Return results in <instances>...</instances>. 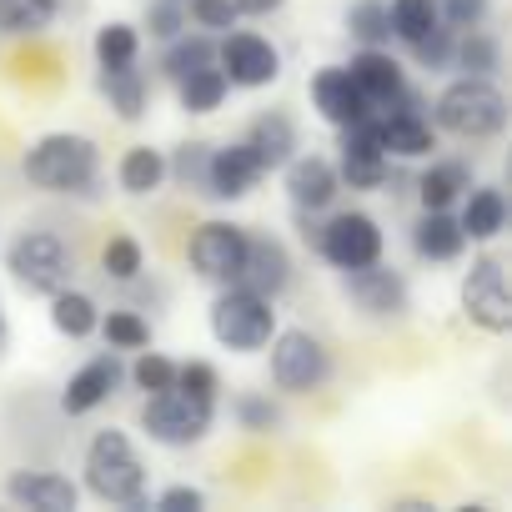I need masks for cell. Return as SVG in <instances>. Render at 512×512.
<instances>
[{"mask_svg":"<svg viewBox=\"0 0 512 512\" xmlns=\"http://www.w3.org/2000/svg\"><path fill=\"white\" fill-rule=\"evenodd\" d=\"M26 176H31V186H41V191H61V196H91V191H96V176H101L96 141H86V136H71V131L41 136V141L26 151Z\"/></svg>","mask_w":512,"mask_h":512,"instance_id":"obj_1","label":"cell"},{"mask_svg":"<svg viewBox=\"0 0 512 512\" xmlns=\"http://www.w3.org/2000/svg\"><path fill=\"white\" fill-rule=\"evenodd\" d=\"M437 126L462 141H487L507 126V96L492 86V76H462L437 96Z\"/></svg>","mask_w":512,"mask_h":512,"instance_id":"obj_2","label":"cell"},{"mask_svg":"<svg viewBox=\"0 0 512 512\" xmlns=\"http://www.w3.org/2000/svg\"><path fill=\"white\" fill-rule=\"evenodd\" d=\"M86 487L101 497V502H126V507H141V487H146V462L136 457L131 437L106 427L91 437L86 447Z\"/></svg>","mask_w":512,"mask_h":512,"instance_id":"obj_3","label":"cell"},{"mask_svg":"<svg viewBox=\"0 0 512 512\" xmlns=\"http://www.w3.org/2000/svg\"><path fill=\"white\" fill-rule=\"evenodd\" d=\"M211 332L231 352H262L272 342V332H277L272 297H256V292L231 282V292H221L216 307H211Z\"/></svg>","mask_w":512,"mask_h":512,"instance_id":"obj_4","label":"cell"},{"mask_svg":"<svg viewBox=\"0 0 512 512\" xmlns=\"http://www.w3.org/2000/svg\"><path fill=\"white\" fill-rule=\"evenodd\" d=\"M211 417H216V402L211 397H191L181 387H166V392H151V402L141 407V427L166 442V447H191L211 432Z\"/></svg>","mask_w":512,"mask_h":512,"instance_id":"obj_5","label":"cell"},{"mask_svg":"<svg viewBox=\"0 0 512 512\" xmlns=\"http://www.w3.org/2000/svg\"><path fill=\"white\" fill-rule=\"evenodd\" d=\"M6 272H11L26 292L51 297V292H61L66 277H71V251H66V241H61L56 231H26V236H16L11 251H6Z\"/></svg>","mask_w":512,"mask_h":512,"instance_id":"obj_6","label":"cell"},{"mask_svg":"<svg viewBox=\"0 0 512 512\" xmlns=\"http://www.w3.org/2000/svg\"><path fill=\"white\" fill-rule=\"evenodd\" d=\"M332 377V357L312 332H282L272 342V382L282 392H317Z\"/></svg>","mask_w":512,"mask_h":512,"instance_id":"obj_7","label":"cell"},{"mask_svg":"<svg viewBox=\"0 0 512 512\" xmlns=\"http://www.w3.org/2000/svg\"><path fill=\"white\" fill-rule=\"evenodd\" d=\"M462 312L472 327L482 332H507L512 327V302H507V272L497 256H482V262H472L467 282H462Z\"/></svg>","mask_w":512,"mask_h":512,"instance_id":"obj_8","label":"cell"},{"mask_svg":"<svg viewBox=\"0 0 512 512\" xmlns=\"http://www.w3.org/2000/svg\"><path fill=\"white\" fill-rule=\"evenodd\" d=\"M317 246L337 272H352V267H367L382 256V226L362 211H342L327 221V231H317Z\"/></svg>","mask_w":512,"mask_h":512,"instance_id":"obj_9","label":"cell"},{"mask_svg":"<svg viewBox=\"0 0 512 512\" xmlns=\"http://www.w3.org/2000/svg\"><path fill=\"white\" fill-rule=\"evenodd\" d=\"M216 66L226 76V86H272L282 76V56L272 51V41L251 36V31H236L216 46Z\"/></svg>","mask_w":512,"mask_h":512,"instance_id":"obj_10","label":"cell"},{"mask_svg":"<svg viewBox=\"0 0 512 512\" xmlns=\"http://www.w3.org/2000/svg\"><path fill=\"white\" fill-rule=\"evenodd\" d=\"M191 267L206 277V282H236L241 272V256H246V231L231 226V221H206L196 236H191Z\"/></svg>","mask_w":512,"mask_h":512,"instance_id":"obj_11","label":"cell"},{"mask_svg":"<svg viewBox=\"0 0 512 512\" xmlns=\"http://www.w3.org/2000/svg\"><path fill=\"white\" fill-rule=\"evenodd\" d=\"M292 282V256L282 241L272 236H246V256H241V272H236V287L256 292V297H282Z\"/></svg>","mask_w":512,"mask_h":512,"instance_id":"obj_12","label":"cell"},{"mask_svg":"<svg viewBox=\"0 0 512 512\" xmlns=\"http://www.w3.org/2000/svg\"><path fill=\"white\" fill-rule=\"evenodd\" d=\"M337 181H347L352 191H372L387 181V151L372 131V116L357 121V126H342V171Z\"/></svg>","mask_w":512,"mask_h":512,"instance_id":"obj_13","label":"cell"},{"mask_svg":"<svg viewBox=\"0 0 512 512\" xmlns=\"http://www.w3.org/2000/svg\"><path fill=\"white\" fill-rule=\"evenodd\" d=\"M347 76L357 81V91L367 96V106H372V116L377 111H392V106H402L407 101V86H402V66L382 51V46H367V51H357L352 56V66H347Z\"/></svg>","mask_w":512,"mask_h":512,"instance_id":"obj_14","label":"cell"},{"mask_svg":"<svg viewBox=\"0 0 512 512\" xmlns=\"http://www.w3.org/2000/svg\"><path fill=\"white\" fill-rule=\"evenodd\" d=\"M372 131H377V141H382V151L387 156H427L432 151V126L422 121V111H417V101L407 96L402 106H392V111H377L372 116Z\"/></svg>","mask_w":512,"mask_h":512,"instance_id":"obj_15","label":"cell"},{"mask_svg":"<svg viewBox=\"0 0 512 512\" xmlns=\"http://www.w3.org/2000/svg\"><path fill=\"white\" fill-rule=\"evenodd\" d=\"M347 297H352L362 312H372V317H402V312H407V282H402L397 272L377 267V262L347 272Z\"/></svg>","mask_w":512,"mask_h":512,"instance_id":"obj_16","label":"cell"},{"mask_svg":"<svg viewBox=\"0 0 512 512\" xmlns=\"http://www.w3.org/2000/svg\"><path fill=\"white\" fill-rule=\"evenodd\" d=\"M262 176H267V171H262V161L251 156L246 141H241V146H221V151H211V161H206V196L236 201V196H246Z\"/></svg>","mask_w":512,"mask_h":512,"instance_id":"obj_17","label":"cell"},{"mask_svg":"<svg viewBox=\"0 0 512 512\" xmlns=\"http://www.w3.org/2000/svg\"><path fill=\"white\" fill-rule=\"evenodd\" d=\"M312 101H317V111H322L332 126H357V121L372 116V106H367V96L357 91V81L347 76V66L322 71V76L312 81Z\"/></svg>","mask_w":512,"mask_h":512,"instance_id":"obj_18","label":"cell"},{"mask_svg":"<svg viewBox=\"0 0 512 512\" xmlns=\"http://www.w3.org/2000/svg\"><path fill=\"white\" fill-rule=\"evenodd\" d=\"M116 382H121V362H116V352H111V357H91V362L66 382L61 407H66L71 417H86V412H96V407L116 392Z\"/></svg>","mask_w":512,"mask_h":512,"instance_id":"obj_19","label":"cell"},{"mask_svg":"<svg viewBox=\"0 0 512 512\" xmlns=\"http://www.w3.org/2000/svg\"><path fill=\"white\" fill-rule=\"evenodd\" d=\"M6 492H11V502H21V507H41V512H71L76 507V482L71 477H61V472H11L6 477Z\"/></svg>","mask_w":512,"mask_h":512,"instance_id":"obj_20","label":"cell"},{"mask_svg":"<svg viewBox=\"0 0 512 512\" xmlns=\"http://www.w3.org/2000/svg\"><path fill=\"white\" fill-rule=\"evenodd\" d=\"M287 191H292L297 211H322L337 196V166L322 156H297V161H287Z\"/></svg>","mask_w":512,"mask_h":512,"instance_id":"obj_21","label":"cell"},{"mask_svg":"<svg viewBox=\"0 0 512 512\" xmlns=\"http://www.w3.org/2000/svg\"><path fill=\"white\" fill-rule=\"evenodd\" d=\"M246 146H251V156L262 161V171H272V166H287L292 161V151H297V126L287 121V116H256L251 121V131H246Z\"/></svg>","mask_w":512,"mask_h":512,"instance_id":"obj_22","label":"cell"},{"mask_svg":"<svg viewBox=\"0 0 512 512\" xmlns=\"http://www.w3.org/2000/svg\"><path fill=\"white\" fill-rule=\"evenodd\" d=\"M412 246H417L422 262H457L462 246H467V236H462V226H457L447 211H427V216L417 221V231H412Z\"/></svg>","mask_w":512,"mask_h":512,"instance_id":"obj_23","label":"cell"},{"mask_svg":"<svg viewBox=\"0 0 512 512\" xmlns=\"http://www.w3.org/2000/svg\"><path fill=\"white\" fill-rule=\"evenodd\" d=\"M462 196H467L462 221H457L462 236H467V241H492V236L507 226V201H502V191H497V186H477V191L467 186Z\"/></svg>","mask_w":512,"mask_h":512,"instance_id":"obj_24","label":"cell"},{"mask_svg":"<svg viewBox=\"0 0 512 512\" xmlns=\"http://www.w3.org/2000/svg\"><path fill=\"white\" fill-rule=\"evenodd\" d=\"M101 91L111 96V111H121V121H141L146 116V76L136 71V61L101 66Z\"/></svg>","mask_w":512,"mask_h":512,"instance_id":"obj_25","label":"cell"},{"mask_svg":"<svg viewBox=\"0 0 512 512\" xmlns=\"http://www.w3.org/2000/svg\"><path fill=\"white\" fill-rule=\"evenodd\" d=\"M467 186H472V171H467L462 161H437V166L417 181V191H422V206H427V211H447Z\"/></svg>","mask_w":512,"mask_h":512,"instance_id":"obj_26","label":"cell"},{"mask_svg":"<svg viewBox=\"0 0 512 512\" xmlns=\"http://www.w3.org/2000/svg\"><path fill=\"white\" fill-rule=\"evenodd\" d=\"M121 191H131V196H151L161 181H166V156L161 151H151V146H131L126 156H121Z\"/></svg>","mask_w":512,"mask_h":512,"instance_id":"obj_27","label":"cell"},{"mask_svg":"<svg viewBox=\"0 0 512 512\" xmlns=\"http://www.w3.org/2000/svg\"><path fill=\"white\" fill-rule=\"evenodd\" d=\"M51 322H56L61 337H91L101 312H96V302L86 292H66L61 287V292H51Z\"/></svg>","mask_w":512,"mask_h":512,"instance_id":"obj_28","label":"cell"},{"mask_svg":"<svg viewBox=\"0 0 512 512\" xmlns=\"http://www.w3.org/2000/svg\"><path fill=\"white\" fill-rule=\"evenodd\" d=\"M176 91H181V106H186L191 116H206V111H216V106L226 101V76H221V66L211 61V66H201V71L181 76V81H176Z\"/></svg>","mask_w":512,"mask_h":512,"instance_id":"obj_29","label":"cell"},{"mask_svg":"<svg viewBox=\"0 0 512 512\" xmlns=\"http://www.w3.org/2000/svg\"><path fill=\"white\" fill-rule=\"evenodd\" d=\"M61 0H0V31L11 36H36L56 21Z\"/></svg>","mask_w":512,"mask_h":512,"instance_id":"obj_30","label":"cell"},{"mask_svg":"<svg viewBox=\"0 0 512 512\" xmlns=\"http://www.w3.org/2000/svg\"><path fill=\"white\" fill-rule=\"evenodd\" d=\"M211 61H216L211 36H171V51H166L161 71H166L171 81H181V76H191V71H201V66H211Z\"/></svg>","mask_w":512,"mask_h":512,"instance_id":"obj_31","label":"cell"},{"mask_svg":"<svg viewBox=\"0 0 512 512\" xmlns=\"http://www.w3.org/2000/svg\"><path fill=\"white\" fill-rule=\"evenodd\" d=\"M387 16H392V36H402L407 46L422 41V36L442 21V16H437V0H392Z\"/></svg>","mask_w":512,"mask_h":512,"instance_id":"obj_32","label":"cell"},{"mask_svg":"<svg viewBox=\"0 0 512 512\" xmlns=\"http://www.w3.org/2000/svg\"><path fill=\"white\" fill-rule=\"evenodd\" d=\"M347 31L362 46H387L392 41V16H387V0H357L347 11Z\"/></svg>","mask_w":512,"mask_h":512,"instance_id":"obj_33","label":"cell"},{"mask_svg":"<svg viewBox=\"0 0 512 512\" xmlns=\"http://www.w3.org/2000/svg\"><path fill=\"white\" fill-rule=\"evenodd\" d=\"M452 61H457L467 76H492V71L502 66V51H497V41H492L487 31L467 26V41L452 46Z\"/></svg>","mask_w":512,"mask_h":512,"instance_id":"obj_34","label":"cell"},{"mask_svg":"<svg viewBox=\"0 0 512 512\" xmlns=\"http://www.w3.org/2000/svg\"><path fill=\"white\" fill-rule=\"evenodd\" d=\"M136 46H141V36H136V26H126V21H111V26L96 31V61H101V66H126V61H136Z\"/></svg>","mask_w":512,"mask_h":512,"instance_id":"obj_35","label":"cell"},{"mask_svg":"<svg viewBox=\"0 0 512 512\" xmlns=\"http://www.w3.org/2000/svg\"><path fill=\"white\" fill-rule=\"evenodd\" d=\"M101 332H106V342L111 347H121V352H141L146 342H151V327L136 317V312H111L106 322H96Z\"/></svg>","mask_w":512,"mask_h":512,"instance_id":"obj_36","label":"cell"},{"mask_svg":"<svg viewBox=\"0 0 512 512\" xmlns=\"http://www.w3.org/2000/svg\"><path fill=\"white\" fill-rule=\"evenodd\" d=\"M101 267H106V277L131 282V277L141 272V246H136L131 236H111V241H106V251H101Z\"/></svg>","mask_w":512,"mask_h":512,"instance_id":"obj_37","label":"cell"},{"mask_svg":"<svg viewBox=\"0 0 512 512\" xmlns=\"http://www.w3.org/2000/svg\"><path fill=\"white\" fill-rule=\"evenodd\" d=\"M131 377H136V387H141V392H166V387L176 382V362H171V357H161V352H141V357H136V367H131Z\"/></svg>","mask_w":512,"mask_h":512,"instance_id":"obj_38","label":"cell"},{"mask_svg":"<svg viewBox=\"0 0 512 512\" xmlns=\"http://www.w3.org/2000/svg\"><path fill=\"white\" fill-rule=\"evenodd\" d=\"M452 46H457V41H452V31L437 21V26H432L422 41H412V56H417V66H427V71H442V66L452 61Z\"/></svg>","mask_w":512,"mask_h":512,"instance_id":"obj_39","label":"cell"},{"mask_svg":"<svg viewBox=\"0 0 512 512\" xmlns=\"http://www.w3.org/2000/svg\"><path fill=\"white\" fill-rule=\"evenodd\" d=\"M236 422L246 427V432H272V427H282V412H277V402L272 397H241L236 402Z\"/></svg>","mask_w":512,"mask_h":512,"instance_id":"obj_40","label":"cell"},{"mask_svg":"<svg viewBox=\"0 0 512 512\" xmlns=\"http://www.w3.org/2000/svg\"><path fill=\"white\" fill-rule=\"evenodd\" d=\"M206 161H211V146H181L176 151V181L191 186V191H206Z\"/></svg>","mask_w":512,"mask_h":512,"instance_id":"obj_41","label":"cell"},{"mask_svg":"<svg viewBox=\"0 0 512 512\" xmlns=\"http://www.w3.org/2000/svg\"><path fill=\"white\" fill-rule=\"evenodd\" d=\"M146 31H151V36H161V41L181 36V31H186V11H181V0H156V6L146 11Z\"/></svg>","mask_w":512,"mask_h":512,"instance_id":"obj_42","label":"cell"},{"mask_svg":"<svg viewBox=\"0 0 512 512\" xmlns=\"http://www.w3.org/2000/svg\"><path fill=\"white\" fill-rule=\"evenodd\" d=\"M191 21L201 31H231L236 26V6L231 0H191Z\"/></svg>","mask_w":512,"mask_h":512,"instance_id":"obj_43","label":"cell"},{"mask_svg":"<svg viewBox=\"0 0 512 512\" xmlns=\"http://www.w3.org/2000/svg\"><path fill=\"white\" fill-rule=\"evenodd\" d=\"M171 387H181V392H191V397H211L216 402V372L206 367V362H186V367H176V382Z\"/></svg>","mask_w":512,"mask_h":512,"instance_id":"obj_44","label":"cell"},{"mask_svg":"<svg viewBox=\"0 0 512 512\" xmlns=\"http://www.w3.org/2000/svg\"><path fill=\"white\" fill-rule=\"evenodd\" d=\"M437 16L447 26L467 31V26H482L487 21V0H437Z\"/></svg>","mask_w":512,"mask_h":512,"instance_id":"obj_45","label":"cell"},{"mask_svg":"<svg viewBox=\"0 0 512 512\" xmlns=\"http://www.w3.org/2000/svg\"><path fill=\"white\" fill-rule=\"evenodd\" d=\"M201 502H206V497H201L196 487H171V492H161V497H156V507H161V512H196Z\"/></svg>","mask_w":512,"mask_h":512,"instance_id":"obj_46","label":"cell"},{"mask_svg":"<svg viewBox=\"0 0 512 512\" xmlns=\"http://www.w3.org/2000/svg\"><path fill=\"white\" fill-rule=\"evenodd\" d=\"M236 6V16H272V11H282L287 0H231Z\"/></svg>","mask_w":512,"mask_h":512,"instance_id":"obj_47","label":"cell"},{"mask_svg":"<svg viewBox=\"0 0 512 512\" xmlns=\"http://www.w3.org/2000/svg\"><path fill=\"white\" fill-rule=\"evenodd\" d=\"M0 332H6V327H0Z\"/></svg>","mask_w":512,"mask_h":512,"instance_id":"obj_48","label":"cell"}]
</instances>
